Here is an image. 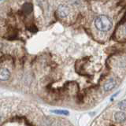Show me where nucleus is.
Here are the masks:
<instances>
[{"mask_svg":"<svg viewBox=\"0 0 126 126\" xmlns=\"http://www.w3.org/2000/svg\"><path fill=\"white\" fill-rule=\"evenodd\" d=\"M94 26L98 31L108 32L112 29L113 22L108 16L99 15L94 19Z\"/></svg>","mask_w":126,"mask_h":126,"instance_id":"obj_1","label":"nucleus"},{"mask_svg":"<svg viewBox=\"0 0 126 126\" xmlns=\"http://www.w3.org/2000/svg\"><path fill=\"white\" fill-rule=\"evenodd\" d=\"M69 8L67 5L65 4H62L58 6V10H57V14L60 18H65L69 14Z\"/></svg>","mask_w":126,"mask_h":126,"instance_id":"obj_2","label":"nucleus"},{"mask_svg":"<svg viewBox=\"0 0 126 126\" xmlns=\"http://www.w3.org/2000/svg\"><path fill=\"white\" fill-rule=\"evenodd\" d=\"M116 85V80L113 78H110L109 80L105 83L103 86V89L105 92H110L111 91Z\"/></svg>","mask_w":126,"mask_h":126,"instance_id":"obj_3","label":"nucleus"},{"mask_svg":"<svg viewBox=\"0 0 126 126\" xmlns=\"http://www.w3.org/2000/svg\"><path fill=\"white\" fill-rule=\"evenodd\" d=\"M114 120L117 123H123L126 120V115L124 112L122 111H117L114 114Z\"/></svg>","mask_w":126,"mask_h":126,"instance_id":"obj_4","label":"nucleus"},{"mask_svg":"<svg viewBox=\"0 0 126 126\" xmlns=\"http://www.w3.org/2000/svg\"><path fill=\"white\" fill-rule=\"evenodd\" d=\"M10 77V73L7 69L2 68L0 69V80L2 81H6L9 80Z\"/></svg>","mask_w":126,"mask_h":126,"instance_id":"obj_5","label":"nucleus"},{"mask_svg":"<svg viewBox=\"0 0 126 126\" xmlns=\"http://www.w3.org/2000/svg\"><path fill=\"white\" fill-rule=\"evenodd\" d=\"M22 11L26 14H29L32 11V6L29 2H26L25 4H24L22 6Z\"/></svg>","mask_w":126,"mask_h":126,"instance_id":"obj_6","label":"nucleus"},{"mask_svg":"<svg viewBox=\"0 0 126 126\" xmlns=\"http://www.w3.org/2000/svg\"><path fill=\"white\" fill-rule=\"evenodd\" d=\"M52 112L57 114H60V115H69V111L68 110H52Z\"/></svg>","mask_w":126,"mask_h":126,"instance_id":"obj_7","label":"nucleus"},{"mask_svg":"<svg viewBox=\"0 0 126 126\" xmlns=\"http://www.w3.org/2000/svg\"><path fill=\"white\" fill-rule=\"evenodd\" d=\"M118 107L123 110H126V99H124V100L119 102V103H118Z\"/></svg>","mask_w":126,"mask_h":126,"instance_id":"obj_8","label":"nucleus"},{"mask_svg":"<svg viewBox=\"0 0 126 126\" xmlns=\"http://www.w3.org/2000/svg\"><path fill=\"white\" fill-rule=\"evenodd\" d=\"M124 32H125V34L126 35V26L125 27V29H124Z\"/></svg>","mask_w":126,"mask_h":126,"instance_id":"obj_9","label":"nucleus"}]
</instances>
